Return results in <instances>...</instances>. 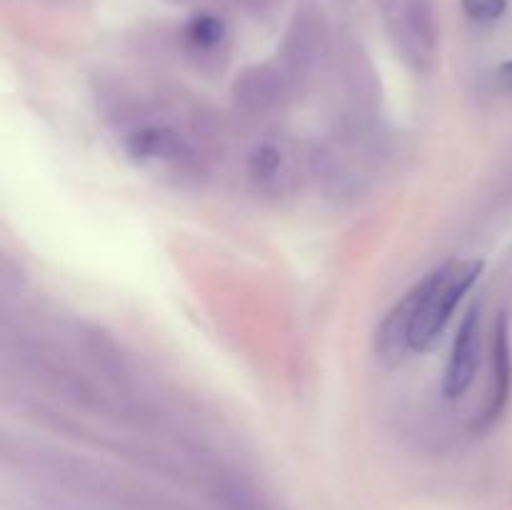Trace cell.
<instances>
[{
    "mask_svg": "<svg viewBox=\"0 0 512 510\" xmlns=\"http://www.w3.org/2000/svg\"><path fill=\"white\" fill-rule=\"evenodd\" d=\"M390 35L405 58L423 65L433 58L435 23L428 0H380Z\"/></svg>",
    "mask_w": 512,
    "mask_h": 510,
    "instance_id": "2",
    "label": "cell"
},
{
    "mask_svg": "<svg viewBox=\"0 0 512 510\" xmlns=\"http://www.w3.org/2000/svg\"><path fill=\"white\" fill-rule=\"evenodd\" d=\"M498 83H500V88L508 90V93H512V60H508V63L500 65Z\"/></svg>",
    "mask_w": 512,
    "mask_h": 510,
    "instance_id": "9",
    "label": "cell"
},
{
    "mask_svg": "<svg viewBox=\"0 0 512 510\" xmlns=\"http://www.w3.org/2000/svg\"><path fill=\"white\" fill-rule=\"evenodd\" d=\"M188 43L198 50H213L223 43L225 38V23L215 15L203 13V15H195L193 20L188 23Z\"/></svg>",
    "mask_w": 512,
    "mask_h": 510,
    "instance_id": "6",
    "label": "cell"
},
{
    "mask_svg": "<svg viewBox=\"0 0 512 510\" xmlns=\"http://www.w3.org/2000/svg\"><path fill=\"white\" fill-rule=\"evenodd\" d=\"M280 168V150L275 145L265 143L260 148H255V153L250 155V173L258 180H270Z\"/></svg>",
    "mask_w": 512,
    "mask_h": 510,
    "instance_id": "7",
    "label": "cell"
},
{
    "mask_svg": "<svg viewBox=\"0 0 512 510\" xmlns=\"http://www.w3.org/2000/svg\"><path fill=\"white\" fill-rule=\"evenodd\" d=\"M128 153L140 163H170V160L183 158V140L170 128L150 125L130 135Z\"/></svg>",
    "mask_w": 512,
    "mask_h": 510,
    "instance_id": "5",
    "label": "cell"
},
{
    "mask_svg": "<svg viewBox=\"0 0 512 510\" xmlns=\"http://www.w3.org/2000/svg\"><path fill=\"white\" fill-rule=\"evenodd\" d=\"M480 273H483V260H463V263L443 265L420 280L418 310H415L413 330H410V350H428L440 338L458 303L473 288Z\"/></svg>",
    "mask_w": 512,
    "mask_h": 510,
    "instance_id": "1",
    "label": "cell"
},
{
    "mask_svg": "<svg viewBox=\"0 0 512 510\" xmlns=\"http://www.w3.org/2000/svg\"><path fill=\"white\" fill-rule=\"evenodd\" d=\"M463 8L478 23H493L505 15L508 0H463Z\"/></svg>",
    "mask_w": 512,
    "mask_h": 510,
    "instance_id": "8",
    "label": "cell"
},
{
    "mask_svg": "<svg viewBox=\"0 0 512 510\" xmlns=\"http://www.w3.org/2000/svg\"><path fill=\"white\" fill-rule=\"evenodd\" d=\"M512 393V350H510V328L508 315L500 313L495 320L493 333V388H490L488 408H485V425L495 423L508 408Z\"/></svg>",
    "mask_w": 512,
    "mask_h": 510,
    "instance_id": "4",
    "label": "cell"
},
{
    "mask_svg": "<svg viewBox=\"0 0 512 510\" xmlns=\"http://www.w3.org/2000/svg\"><path fill=\"white\" fill-rule=\"evenodd\" d=\"M483 308L480 303L470 305L465 313L463 323H460L458 335H455L453 350H450L448 368H445L443 390L450 400H458L468 393L473 385L475 375H478L480 365V335H483Z\"/></svg>",
    "mask_w": 512,
    "mask_h": 510,
    "instance_id": "3",
    "label": "cell"
}]
</instances>
